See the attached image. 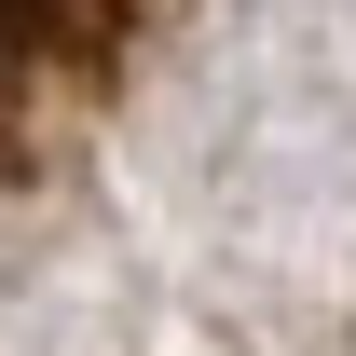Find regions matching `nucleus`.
I'll list each match as a JSON object with an SVG mask.
<instances>
[{
  "mask_svg": "<svg viewBox=\"0 0 356 356\" xmlns=\"http://www.w3.org/2000/svg\"><path fill=\"white\" fill-rule=\"evenodd\" d=\"M165 0H0V165H42L124 96Z\"/></svg>",
  "mask_w": 356,
  "mask_h": 356,
  "instance_id": "obj_1",
  "label": "nucleus"
}]
</instances>
